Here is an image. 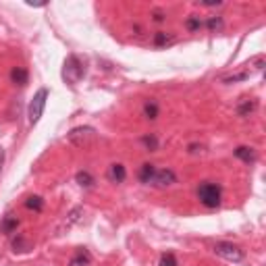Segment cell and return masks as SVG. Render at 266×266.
Here are the masks:
<instances>
[{
  "instance_id": "obj_14",
  "label": "cell",
  "mask_w": 266,
  "mask_h": 266,
  "mask_svg": "<svg viewBox=\"0 0 266 266\" xmlns=\"http://www.w3.org/2000/svg\"><path fill=\"white\" fill-rule=\"evenodd\" d=\"M256 108H258L256 100H244V102L237 104V114H239V116H249V114L256 111Z\"/></svg>"
},
{
  "instance_id": "obj_17",
  "label": "cell",
  "mask_w": 266,
  "mask_h": 266,
  "mask_svg": "<svg viewBox=\"0 0 266 266\" xmlns=\"http://www.w3.org/2000/svg\"><path fill=\"white\" fill-rule=\"evenodd\" d=\"M25 208L34 210V212H42V210H44V200L40 198V195H29V198L25 200Z\"/></svg>"
},
{
  "instance_id": "obj_9",
  "label": "cell",
  "mask_w": 266,
  "mask_h": 266,
  "mask_svg": "<svg viewBox=\"0 0 266 266\" xmlns=\"http://www.w3.org/2000/svg\"><path fill=\"white\" fill-rule=\"evenodd\" d=\"M17 227H19V218L15 214H6L2 218V223H0V231L4 235H13V233H17Z\"/></svg>"
},
{
  "instance_id": "obj_10",
  "label": "cell",
  "mask_w": 266,
  "mask_h": 266,
  "mask_svg": "<svg viewBox=\"0 0 266 266\" xmlns=\"http://www.w3.org/2000/svg\"><path fill=\"white\" fill-rule=\"evenodd\" d=\"M11 81L15 85H27L29 81V73H27V69H23V67H13L11 69Z\"/></svg>"
},
{
  "instance_id": "obj_6",
  "label": "cell",
  "mask_w": 266,
  "mask_h": 266,
  "mask_svg": "<svg viewBox=\"0 0 266 266\" xmlns=\"http://www.w3.org/2000/svg\"><path fill=\"white\" fill-rule=\"evenodd\" d=\"M175 183H177V175L171 169H156L150 179V185L158 187V190H164V187H171Z\"/></svg>"
},
{
  "instance_id": "obj_3",
  "label": "cell",
  "mask_w": 266,
  "mask_h": 266,
  "mask_svg": "<svg viewBox=\"0 0 266 266\" xmlns=\"http://www.w3.org/2000/svg\"><path fill=\"white\" fill-rule=\"evenodd\" d=\"M69 144H73L75 148H90L92 144L98 142V131L90 127V125H81V127H75L69 131Z\"/></svg>"
},
{
  "instance_id": "obj_15",
  "label": "cell",
  "mask_w": 266,
  "mask_h": 266,
  "mask_svg": "<svg viewBox=\"0 0 266 266\" xmlns=\"http://www.w3.org/2000/svg\"><path fill=\"white\" fill-rule=\"evenodd\" d=\"M158 114H160V108H158V104H156L154 100H150V102L144 104V116L148 121H156V119H158Z\"/></svg>"
},
{
  "instance_id": "obj_20",
  "label": "cell",
  "mask_w": 266,
  "mask_h": 266,
  "mask_svg": "<svg viewBox=\"0 0 266 266\" xmlns=\"http://www.w3.org/2000/svg\"><path fill=\"white\" fill-rule=\"evenodd\" d=\"M185 27L190 31H200L202 27H204V21H202L200 17H195V15H191V17L185 21Z\"/></svg>"
},
{
  "instance_id": "obj_18",
  "label": "cell",
  "mask_w": 266,
  "mask_h": 266,
  "mask_svg": "<svg viewBox=\"0 0 266 266\" xmlns=\"http://www.w3.org/2000/svg\"><path fill=\"white\" fill-rule=\"evenodd\" d=\"M175 42V38L167 34V31H158V34L154 36V46H158V48H162V46H169V44H173Z\"/></svg>"
},
{
  "instance_id": "obj_22",
  "label": "cell",
  "mask_w": 266,
  "mask_h": 266,
  "mask_svg": "<svg viewBox=\"0 0 266 266\" xmlns=\"http://www.w3.org/2000/svg\"><path fill=\"white\" fill-rule=\"evenodd\" d=\"M160 266H179V262H177V258H175V254H162L160 256Z\"/></svg>"
},
{
  "instance_id": "obj_1",
  "label": "cell",
  "mask_w": 266,
  "mask_h": 266,
  "mask_svg": "<svg viewBox=\"0 0 266 266\" xmlns=\"http://www.w3.org/2000/svg\"><path fill=\"white\" fill-rule=\"evenodd\" d=\"M198 200L206 208H218L223 202V187L214 181H202L198 185Z\"/></svg>"
},
{
  "instance_id": "obj_25",
  "label": "cell",
  "mask_w": 266,
  "mask_h": 266,
  "mask_svg": "<svg viewBox=\"0 0 266 266\" xmlns=\"http://www.w3.org/2000/svg\"><path fill=\"white\" fill-rule=\"evenodd\" d=\"M154 21L156 23H162L164 21V13L162 11H154Z\"/></svg>"
},
{
  "instance_id": "obj_19",
  "label": "cell",
  "mask_w": 266,
  "mask_h": 266,
  "mask_svg": "<svg viewBox=\"0 0 266 266\" xmlns=\"http://www.w3.org/2000/svg\"><path fill=\"white\" fill-rule=\"evenodd\" d=\"M142 144H144L146 150H150V152H156V150H158V146H160V142H158V137H156V135H144Z\"/></svg>"
},
{
  "instance_id": "obj_12",
  "label": "cell",
  "mask_w": 266,
  "mask_h": 266,
  "mask_svg": "<svg viewBox=\"0 0 266 266\" xmlns=\"http://www.w3.org/2000/svg\"><path fill=\"white\" fill-rule=\"evenodd\" d=\"M92 262V256L88 249H79V252H75V256L69 260V266H90Z\"/></svg>"
},
{
  "instance_id": "obj_11",
  "label": "cell",
  "mask_w": 266,
  "mask_h": 266,
  "mask_svg": "<svg viewBox=\"0 0 266 266\" xmlns=\"http://www.w3.org/2000/svg\"><path fill=\"white\" fill-rule=\"evenodd\" d=\"M233 154H235V158L244 160V162H247V164L256 160V150H254V148H249V146H239V148H235V150H233Z\"/></svg>"
},
{
  "instance_id": "obj_8",
  "label": "cell",
  "mask_w": 266,
  "mask_h": 266,
  "mask_svg": "<svg viewBox=\"0 0 266 266\" xmlns=\"http://www.w3.org/2000/svg\"><path fill=\"white\" fill-rule=\"evenodd\" d=\"M108 179H111L113 183H123L125 179H127V169H125L121 162L111 164V167H108Z\"/></svg>"
},
{
  "instance_id": "obj_5",
  "label": "cell",
  "mask_w": 266,
  "mask_h": 266,
  "mask_svg": "<svg viewBox=\"0 0 266 266\" xmlns=\"http://www.w3.org/2000/svg\"><path fill=\"white\" fill-rule=\"evenodd\" d=\"M212 249H214L216 256H221L229 262H241L246 258L244 249H241L239 246H235V244H229V241H218V244H214Z\"/></svg>"
},
{
  "instance_id": "obj_2",
  "label": "cell",
  "mask_w": 266,
  "mask_h": 266,
  "mask_svg": "<svg viewBox=\"0 0 266 266\" xmlns=\"http://www.w3.org/2000/svg\"><path fill=\"white\" fill-rule=\"evenodd\" d=\"M85 77V65L83 60L77 57V54H69V57L65 58V65H62V79H65L67 83H79L81 79Z\"/></svg>"
},
{
  "instance_id": "obj_7",
  "label": "cell",
  "mask_w": 266,
  "mask_h": 266,
  "mask_svg": "<svg viewBox=\"0 0 266 266\" xmlns=\"http://www.w3.org/2000/svg\"><path fill=\"white\" fill-rule=\"evenodd\" d=\"M11 247H13L15 254H27V252L34 249V244H31L25 235H15L13 241H11Z\"/></svg>"
},
{
  "instance_id": "obj_23",
  "label": "cell",
  "mask_w": 266,
  "mask_h": 266,
  "mask_svg": "<svg viewBox=\"0 0 266 266\" xmlns=\"http://www.w3.org/2000/svg\"><path fill=\"white\" fill-rule=\"evenodd\" d=\"M249 77V71H241V73H235V75H231V77H225V83H235V81H246Z\"/></svg>"
},
{
  "instance_id": "obj_26",
  "label": "cell",
  "mask_w": 266,
  "mask_h": 266,
  "mask_svg": "<svg viewBox=\"0 0 266 266\" xmlns=\"http://www.w3.org/2000/svg\"><path fill=\"white\" fill-rule=\"evenodd\" d=\"M2 164H4V148L0 146V173H2Z\"/></svg>"
},
{
  "instance_id": "obj_24",
  "label": "cell",
  "mask_w": 266,
  "mask_h": 266,
  "mask_svg": "<svg viewBox=\"0 0 266 266\" xmlns=\"http://www.w3.org/2000/svg\"><path fill=\"white\" fill-rule=\"evenodd\" d=\"M202 6H206V9H216V6H223V2H218V0H216V2H200Z\"/></svg>"
},
{
  "instance_id": "obj_13",
  "label": "cell",
  "mask_w": 266,
  "mask_h": 266,
  "mask_svg": "<svg viewBox=\"0 0 266 266\" xmlns=\"http://www.w3.org/2000/svg\"><path fill=\"white\" fill-rule=\"evenodd\" d=\"M154 171H156L154 164H150V162L142 164V169H139V173H137L139 181H142L144 185H150V179H152V175H154Z\"/></svg>"
},
{
  "instance_id": "obj_4",
  "label": "cell",
  "mask_w": 266,
  "mask_h": 266,
  "mask_svg": "<svg viewBox=\"0 0 266 266\" xmlns=\"http://www.w3.org/2000/svg\"><path fill=\"white\" fill-rule=\"evenodd\" d=\"M46 102H48V90L46 88H40L34 98H31V102L27 106V119H29V125H36L38 121L42 119L44 114V108H46Z\"/></svg>"
},
{
  "instance_id": "obj_21",
  "label": "cell",
  "mask_w": 266,
  "mask_h": 266,
  "mask_svg": "<svg viewBox=\"0 0 266 266\" xmlns=\"http://www.w3.org/2000/svg\"><path fill=\"white\" fill-rule=\"evenodd\" d=\"M204 27L210 29V31L221 29V27H223V17H208V19L204 21Z\"/></svg>"
},
{
  "instance_id": "obj_16",
  "label": "cell",
  "mask_w": 266,
  "mask_h": 266,
  "mask_svg": "<svg viewBox=\"0 0 266 266\" xmlns=\"http://www.w3.org/2000/svg\"><path fill=\"white\" fill-rule=\"evenodd\" d=\"M75 181L79 183L83 190H90V187H94V177H92V173H88V171H79V173L75 175Z\"/></svg>"
}]
</instances>
